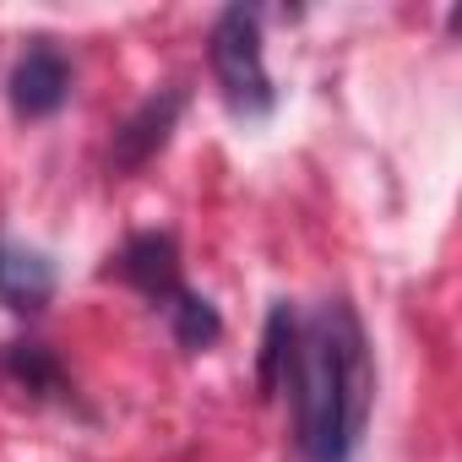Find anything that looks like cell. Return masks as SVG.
Instances as JSON below:
<instances>
[{"label":"cell","mask_w":462,"mask_h":462,"mask_svg":"<svg viewBox=\"0 0 462 462\" xmlns=\"http://www.w3.org/2000/svg\"><path fill=\"white\" fill-rule=\"evenodd\" d=\"M294 430H300V457L305 462H348L370 397H375V370L365 348V327L348 310V300H327L300 332H294Z\"/></svg>","instance_id":"1"},{"label":"cell","mask_w":462,"mask_h":462,"mask_svg":"<svg viewBox=\"0 0 462 462\" xmlns=\"http://www.w3.org/2000/svg\"><path fill=\"white\" fill-rule=\"evenodd\" d=\"M212 77L228 98L240 120H262L273 115V77H267V60H262V28H256V12L245 6H228L217 23H212Z\"/></svg>","instance_id":"2"},{"label":"cell","mask_w":462,"mask_h":462,"mask_svg":"<svg viewBox=\"0 0 462 462\" xmlns=\"http://www.w3.org/2000/svg\"><path fill=\"white\" fill-rule=\"evenodd\" d=\"M12 109L17 115H28V120H44V115H55L60 104H66V93H71V66L60 60V50H50V44H33L17 66H12Z\"/></svg>","instance_id":"3"},{"label":"cell","mask_w":462,"mask_h":462,"mask_svg":"<svg viewBox=\"0 0 462 462\" xmlns=\"http://www.w3.org/2000/svg\"><path fill=\"white\" fill-rule=\"evenodd\" d=\"M180 109H185V93L180 88H163V93H152L120 131H115V163L120 169H142L163 142H169V131H174V120H180Z\"/></svg>","instance_id":"4"},{"label":"cell","mask_w":462,"mask_h":462,"mask_svg":"<svg viewBox=\"0 0 462 462\" xmlns=\"http://www.w3.org/2000/svg\"><path fill=\"white\" fill-rule=\"evenodd\" d=\"M120 278L147 294L152 305H169L180 294V251L169 235H136L125 251H120Z\"/></svg>","instance_id":"5"},{"label":"cell","mask_w":462,"mask_h":462,"mask_svg":"<svg viewBox=\"0 0 462 462\" xmlns=\"http://www.w3.org/2000/svg\"><path fill=\"white\" fill-rule=\"evenodd\" d=\"M50 294H55V267L39 251L0 245V305L28 316V310H44Z\"/></svg>","instance_id":"6"},{"label":"cell","mask_w":462,"mask_h":462,"mask_svg":"<svg viewBox=\"0 0 462 462\" xmlns=\"http://www.w3.org/2000/svg\"><path fill=\"white\" fill-rule=\"evenodd\" d=\"M169 327H174V337H180L185 348H212L217 332H223L217 310H212L201 294H190V289H180V294L169 300Z\"/></svg>","instance_id":"7"},{"label":"cell","mask_w":462,"mask_h":462,"mask_svg":"<svg viewBox=\"0 0 462 462\" xmlns=\"http://www.w3.org/2000/svg\"><path fill=\"white\" fill-rule=\"evenodd\" d=\"M0 370H6L17 386H28V392H55V386H60V365H55L39 343H6Z\"/></svg>","instance_id":"8"},{"label":"cell","mask_w":462,"mask_h":462,"mask_svg":"<svg viewBox=\"0 0 462 462\" xmlns=\"http://www.w3.org/2000/svg\"><path fill=\"white\" fill-rule=\"evenodd\" d=\"M294 310L289 305H278L273 310V321H267V337H262V392H273L278 381H283V370H289V359H294Z\"/></svg>","instance_id":"9"}]
</instances>
